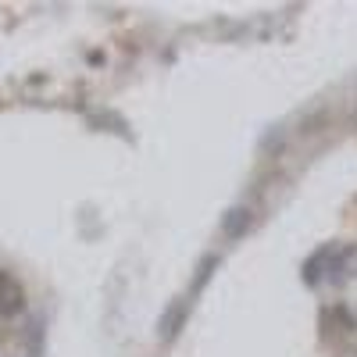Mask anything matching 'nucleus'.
<instances>
[{"label":"nucleus","mask_w":357,"mask_h":357,"mask_svg":"<svg viewBox=\"0 0 357 357\" xmlns=\"http://www.w3.org/2000/svg\"><path fill=\"white\" fill-rule=\"evenodd\" d=\"M25 307V293L15 275L0 272V314H18Z\"/></svg>","instance_id":"f257e3e1"}]
</instances>
